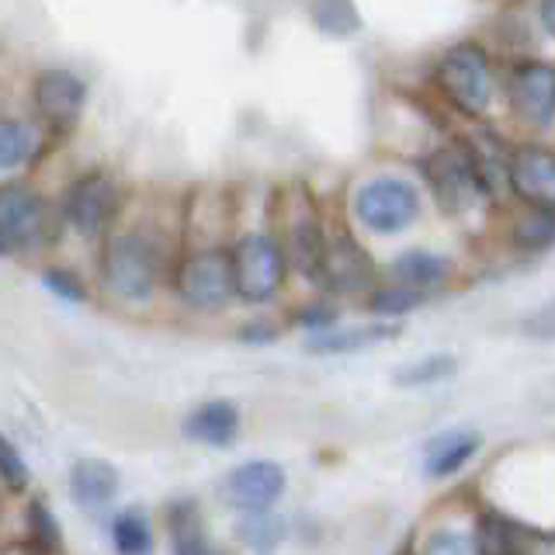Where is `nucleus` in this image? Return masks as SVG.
I'll use <instances>...</instances> for the list:
<instances>
[{
    "mask_svg": "<svg viewBox=\"0 0 555 555\" xmlns=\"http://www.w3.org/2000/svg\"><path fill=\"white\" fill-rule=\"evenodd\" d=\"M173 260H178V250L153 219L129 222L121 216L115 230L98 243L101 285L129 306H146L156 299V292L170 285Z\"/></svg>",
    "mask_w": 555,
    "mask_h": 555,
    "instance_id": "nucleus-1",
    "label": "nucleus"
},
{
    "mask_svg": "<svg viewBox=\"0 0 555 555\" xmlns=\"http://www.w3.org/2000/svg\"><path fill=\"white\" fill-rule=\"evenodd\" d=\"M129 184L115 167L87 164L69 173L56 195L63 233H74L87 243H101L129 212Z\"/></svg>",
    "mask_w": 555,
    "mask_h": 555,
    "instance_id": "nucleus-2",
    "label": "nucleus"
},
{
    "mask_svg": "<svg viewBox=\"0 0 555 555\" xmlns=\"http://www.w3.org/2000/svg\"><path fill=\"white\" fill-rule=\"evenodd\" d=\"M63 236L56 195L35 178H0V247L14 254H35Z\"/></svg>",
    "mask_w": 555,
    "mask_h": 555,
    "instance_id": "nucleus-3",
    "label": "nucleus"
},
{
    "mask_svg": "<svg viewBox=\"0 0 555 555\" xmlns=\"http://www.w3.org/2000/svg\"><path fill=\"white\" fill-rule=\"evenodd\" d=\"M170 292L188 312H198V317H219L230 309L236 302L230 243H198V247L178 250Z\"/></svg>",
    "mask_w": 555,
    "mask_h": 555,
    "instance_id": "nucleus-4",
    "label": "nucleus"
},
{
    "mask_svg": "<svg viewBox=\"0 0 555 555\" xmlns=\"http://www.w3.org/2000/svg\"><path fill=\"white\" fill-rule=\"evenodd\" d=\"M87 104H91V83L80 69L66 63L31 69L25 87V108L56 143H66L83 126Z\"/></svg>",
    "mask_w": 555,
    "mask_h": 555,
    "instance_id": "nucleus-5",
    "label": "nucleus"
},
{
    "mask_svg": "<svg viewBox=\"0 0 555 555\" xmlns=\"http://www.w3.org/2000/svg\"><path fill=\"white\" fill-rule=\"evenodd\" d=\"M233 264V292L243 306H268L288 285V257L278 233L271 230H247L230 243Z\"/></svg>",
    "mask_w": 555,
    "mask_h": 555,
    "instance_id": "nucleus-6",
    "label": "nucleus"
},
{
    "mask_svg": "<svg viewBox=\"0 0 555 555\" xmlns=\"http://www.w3.org/2000/svg\"><path fill=\"white\" fill-rule=\"evenodd\" d=\"M438 91L468 118H482L493 104V66L479 42H455L438 60Z\"/></svg>",
    "mask_w": 555,
    "mask_h": 555,
    "instance_id": "nucleus-7",
    "label": "nucleus"
},
{
    "mask_svg": "<svg viewBox=\"0 0 555 555\" xmlns=\"http://www.w3.org/2000/svg\"><path fill=\"white\" fill-rule=\"evenodd\" d=\"M421 191L403 178H372L364 181L354 198L351 212L358 219L361 230H369L375 236H399L421 219Z\"/></svg>",
    "mask_w": 555,
    "mask_h": 555,
    "instance_id": "nucleus-8",
    "label": "nucleus"
},
{
    "mask_svg": "<svg viewBox=\"0 0 555 555\" xmlns=\"http://www.w3.org/2000/svg\"><path fill=\"white\" fill-rule=\"evenodd\" d=\"M378 264L354 233H330L317 288L330 299H358L378 288Z\"/></svg>",
    "mask_w": 555,
    "mask_h": 555,
    "instance_id": "nucleus-9",
    "label": "nucleus"
},
{
    "mask_svg": "<svg viewBox=\"0 0 555 555\" xmlns=\"http://www.w3.org/2000/svg\"><path fill=\"white\" fill-rule=\"evenodd\" d=\"M56 146L28 108H0V178H31Z\"/></svg>",
    "mask_w": 555,
    "mask_h": 555,
    "instance_id": "nucleus-10",
    "label": "nucleus"
},
{
    "mask_svg": "<svg viewBox=\"0 0 555 555\" xmlns=\"http://www.w3.org/2000/svg\"><path fill=\"white\" fill-rule=\"evenodd\" d=\"M424 178L448 216H468L482 202H490L468 150H451V146L434 150V156H427L424 164Z\"/></svg>",
    "mask_w": 555,
    "mask_h": 555,
    "instance_id": "nucleus-11",
    "label": "nucleus"
},
{
    "mask_svg": "<svg viewBox=\"0 0 555 555\" xmlns=\"http://www.w3.org/2000/svg\"><path fill=\"white\" fill-rule=\"evenodd\" d=\"M288 490V473L271 459H250L230 473L219 482V496L225 507H233L236 514H264L274 511L278 500Z\"/></svg>",
    "mask_w": 555,
    "mask_h": 555,
    "instance_id": "nucleus-12",
    "label": "nucleus"
},
{
    "mask_svg": "<svg viewBox=\"0 0 555 555\" xmlns=\"http://www.w3.org/2000/svg\"><path fill=\"white\" fill-rule=\"evenodd\" d=\"M285 247V257H288V268L306 278L309 285L320 282V268H323V254H326V225L317 212V205L312 202H302L295 205V212L285 219V230L278 233Z\"/></svg>",
    "mask_w": 555,
    "mask_h": 555,
    "instance_id": "nucleus-13",
    "label": "nucleus"
},
{
    "mask_svg": "<svg viewBox=\"0 0 555 555\" xmlns=\"http://www.w3.org/2000/svg\"><path fill=\"white\" fill-rule=\"evenodd\" d=\"M511 108L525 126L545 129L555 121V66L525 60L511 69Z\"/></svg>",
    "mask_w": 555,
    "mask_h": 555,
    "instance_id": "nucleus-14",
    "label": "nucleus"
},
{
    "mask_svg": "<svg viewBox=\"0 0 555 555\" xmlns=\"http://www.w3.org/2000/svg\"><path fill=\"white\" fill-rule=\"evenodd\" d=\"M507 184L520 205L555 212V150L542 143H525L511 153Z\"/></svg>",
    "mask_w": 555,
    "mask_h": 555,
    "instance_id": "nucleus-15",
    "label": "nucleus"
},
{
    "mask_svg": "<svg viewBox=\"0 0 555 555\" xmlns=\"http://www.w3.org/2000/svg\"><path fill=\"white\" fill-rule=\"evenodd\" d=\"M482 434L479 430H441L424 444V476L434 482H444V479H455L462 476L468 465L479 459L482 451Z\"/></svg>",
    "mask_w": 555,
    "mask_h": 555,
    "instance_id": "nucleus-16",
    "label": "nucleus"
},
{
    "mask_svg": "<svg viewBox=\"0 0 555 555\" xmlns=\"http://www.w3.org/2000/svg\"><path fill=\"white\" fill-rule=\"evenodd\" d=\"M403 334L399 323H386V320H375V323H354V326H344L337 323L334 330H323V334H312L306 340V351L309 354H323V358H337V354H361V351H372L378 344H389Z\"/></svg>",
    "mask_w": 555,
    "mask_h": 555,
    "instance_id": "nucleus-17",
    "label": "nucleus"
},
{
    "mask_svg": "<svg viewBox=\"0 0 555 555\" xmlns=\"http://www.w3.org/2000/svg\"><path fill=\"white\" fill-rule=\"evenodd\" d=\"M243 416L233 399H205L184 416V438L208 448H230L240 438Z\"/></svg>",
    "mask_w": 555,
    "mask_h": 555,
    "instance_id": "nucleus-18",
    "label": "nucleus"
},
{
    "mask_svg": "<svg viewBox=\"0 0 555 555\" xmlns=\"http://www.w3.org/2000/svg\"><path fill=\"white\" fill-rule=\"evenodd\" d=\"M410 555H486L476 531V514L473 520H444V517L427 520L410 538Z\"/></svg>",
    "mask_w": 555,
    "mask_h": 555,
    "instance_id": "nucleus-19",
    "label": "nucleus"
},
{
    "mask_svg": "<svg viewBox=\"0 0 555 555\" xmlns=\"http://www.w3.org/2000/svg\"><path fill=\"white\" fill-rule=\"evenodd\" d=\"M389 278L396 285H406L416 292H441L451 278H455V260L438 254V250H403L392 264H389Z\"/></svg>",
    "mask_w": 555,
    "mask_h": 555,
    "instance_id": "nucleus-20",
    "label": "nucleus"
},
{
    "mask_svg": "<svg viewBox=\"0 0 555 555\" xmlns=\"http://www.w3.org/2000/svg\"><path fill=\"white\" fill-rule=\"evenodd\" d=\"M118 493V473L115 465L101 459H83L69 468V496L77 500L83 511H101L108 507Z\"/></svg>",
    "mask_w": 555,
    "mask_h": 555,
    "instance_id": "nucleus-21",
    "label": "nucleus"
},
{
    "mask_svg": "<svg viewBox=\"0 0 555 555\" xmlns=\"http://www.w3.org/2000/svg\"><path fill=\"white\" fill-rule=\"evenodd\" d=\"M511 247L517 254H545L555 247V212L548 208H531L525 205L511 222Z\"/></svg>",
    "mask_w": 555,
    "mask_h": 555,
    "instance_id": "nucleus-22",
    "label": "nucleus"
},
{
    "mask_svg": "<svg viewBox=\"0 0 555 555\" xmlns=\"http://www.w3.org/2000/svg\"><path fill=\"white\" fill-rule=\"evenodd\" d=\"M459 369H462V361L455 354L434 351V354L399 364V369L392 372V386L396 389H430V386H441V382H448V378H455Z\"/></svg>",
    "mask_w": 555,
    "mask_h": 555,
    "instance_id": "nucleus-23",
    "label": "nucleus"
},
{
    "mask_svg": "<svg viewBox=\"0 0 555 555\" xmlns=\"http://www.w3.org/2000/svg\"><path fill=\"white\" fill-rule=\"evenodd\" d=\"M112 545L118 555H150L153 552L150 514L139 507H121L112 517Z\"/></svg>",
    "mask_w": 555,
    "mask_h": 555,
    "instance_id": "nucleus-24",
    "label": "nucleus"
},
{
    "mask_svg": "<svg viewBox=\"0 0 555 555\" xmlns=\"http://www.w3.org/2000/svg\"><path fill=\"white\" fill-rule=\"evenodd\" d=\"M236 534L240 542L247 545L250 552L257 555H271L278 552V545H285L288 538V520L278 517L274 511H264V514H243L240 525H236Z\"/></svg>",
    "mask_w": 555,
    "mask_h": 555,
    "instance_id": "nucleus-25",
    "label": "nucleus"
},
{
    "mask_svg": "<svg viewBox=\"0 0 555 555\" xmlns=\"http://www.w3.org/2000/svg\"><path fill=\"white\" fill-rule=\"evenodd\" d=\"M427 302H430V295H427V292H416V288L396 285V282L378 285V288L369 295V299H364V306H369L372 317H375V320H386V323L403 320V317H410V312L424 309Z\"/></svg>",
    "mask_w": 555,
    "mask_h": 555,
    "instance_id": "nucleus-26",
    "label": "nucleus"
},
{
    "mask_svg": "<svg viewBox=\"0 0 555 555\" xmlns=\"http://www.w3.org/2000/svg\"><path fill=\"white\" fill-rule=\"evenodd\" d=\"M170 531H173V555H225L222 548L212 545V538L205 534L202 520L195 514L191 503H181V507L170 511Z\"/></svg>",
    "mask_w": 555,
    "mask_h": 555,
    "instance_id": "nucleus-27",
    "label": "nucleus"
},
{
    "mask_svg": "<svg viewBox=\"0 0 555 555\" xmlns=\"http://www.w3.org/2000/svg\"><path fill=\"white\" fill-rule=\"evenodd\" d=\"M312 25H317L330 39H351L361 28V14L354 8V0H312Z\"/></svg>",
    "mask_w": 555,
    "mask_h": 555,
    "instance_id": "nucleus-28",
    "label": "nucleus"
},
{
    "mask_svg": "<svg viewBox=\"0 0 555 555\" xmlns=\"http://www.w3.org/2000/svg\"><path fill=\"white\" fill-rule=\"evenodd\" d=\"M39 278H42V288L63 302L83 306L87 299H91V285H87V278L69 264H46Z\"/></svg>",
    "mask_w": 555,
    "mask_h": 555,
    "instance_id": "nucleus-29",
    "label": "nucleus"
},
{
    "mask_svg": "<svg viewBox=\"0 0 555 555\" xmlns=\"http://www.w3.org/2000/svg\"><path fill=\"white\" fill-rule=\"evenodd\" d=\"M28 534H31V548L39 555H52L60 548V525L52 517L46 500H31L28 503Z\"/></svg>",
    "mask_w": 555,
    "mask_h": 555,
    "instance_id": "nucleus-30",
    "label": "nucleus"
},
{
    "mask_svg": "<svg viewBox=\"0 0 555 555\" xmlns=\"http://www.w3.org/2000/svg\"><path fill=\"white\" fill-rule=\"evenodd\" d=\"M511 555H555V528H538L528 525V520H517L511 538Z\"/></svg>",
    "mask_w": 555,
    "mask_h": 555,
    "instance_id": "nucleus-31",
    "label": "nucleus"
},
{
    "mask_svg": "<svg viewBox=\"0 0 555 555\" xmlns=\"http://www.w3.org/2000/svg\"><path fill=\"white\" fill-rule=\"evenodd\" d=\"M292 323L299 330H306V334L312 337V334H323V330H334L340 323V309L330 299H312L302 309H295Z\"/></svg>",
    "mask_w": 555,
    "mask_h": 555,
    "instance_id": "nucleus-32",
    "label": "nucleus"
},
{
    "mask_svg": "<svg viewBox=\"0 0 555 555\" xmlns=\"http://www.w3.org/2000/svg\"><path fill=\"white\" fill-rule=\"evenodd\" d=\"M28 465L22 459V451L14 448V441H8L0 434V482L8 486L11 493H25L28 490Z\"/></svg>",
    "mask_w": 555,
    "mask_h": 555,
    "instance_id": "nucleus-33",
    "label": "nucleus"
},
{
    "mask_svg": "<svg viewBox=\"0 0 555 555\" xmlns=\"http://www.w3.org/2000/svg\"><path fill=\"white\" fill-rule=\"evenodd\" d=\"M520 334L531 340H555V302H545L534 312H528V317L520 320Z\"/></svg>",
    "mask_w": 555,
    "mask_h": 555,
    "instance_id": "nucleus-34",
    "label": "nucleus"
},
{
    "mask_svg": "<svg viewBox=\"0 0 555 555\" xmlns=\"http://www.w3.org/2000/svg\"><path fill=\"white\" fill-rule=\"evenodd\" d=\"M236 337L243 340V344H274L278 337H282V330H278V323H271V320H250V323H243L240 330H236Z\"/></svg>",
    "mask_w": 555,
    "mask_h": 555,
    "instance_id": "nucleus-35",
    "label": "nucleus"
},
{
    "mask_svg": "<svg viewBox=\"0 0 555 555\" xmlns=\"http://www.w3.org/2000/svg\"><path fill=\"white\" fill-rule=\"evenodd\" d=\"M542 22H545L548 35L555 39V0H545V4H542Z\"/></svg>",
    "mask_w": 555,
    "mask_h": 555,
    "instance_id": "nucleus-36",
    "label": "nucleus"
},
{
    "mask_svg": "<svg viewBox=\"0 0 555 555\" xmlns=\"http://www.w3.org/2000/svg\"><path fill=\"white\" fill-rule=\"evenodd\" d=\"M392 555H410V542H403V545H399V548H396Z\"/></svg>",
    "mask_w": 555,
    "mask_h": 555,
    "instance_id": "nucleus-37",
    "label": "nucleus"
},
{
    "mask_svg": "<svg viewBox=\"0 0 555 555\" xmlns=\"http://www.w3.org/2000/svg\"><path fill=\"white\" fill-rule=\"evenodd\" d=\"M0 257H8V250H4V247H0Z\"/></svg>",
    "mask_w": 555,
    "mask_h": 555,
    "instance_id": "nucleus-38",
    "label": "nucleus"
}]
</instances>
